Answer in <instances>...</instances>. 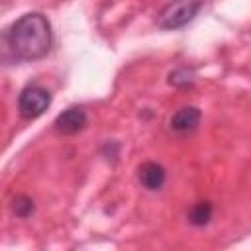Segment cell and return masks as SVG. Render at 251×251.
<instances>
[{
    "mask_svg": "<svg viewBox=\"0 0 251 251\" xmlns=\"http://www.w3.org/2000/svg\"><path fill=\"white\" fill-rule=\"evenodd\" d=\"M4 31L16 63L43 59L51 49V24L39 12L24 14Z\"/></svg>",
    "mask_w": 251,
    "mask_h": 251,
    "instance_id": "1",
    "label": "cell"
},
{
    "mask_svg": "<svg viewBox=\"0 0 251 251\" xmlns=\"http://www.w3.org/2000/svg\"><path fill=\"white\" fill-rule=\"evenodd\" d=\"M206 0H171L157 14V25L161 29H178L190 24Z\"/></svg>",
    "mask_w": 251,
    "mask_h": 251,
    "instance_id": "2",
    "label": "cell"
},
{
    "mask_svg": "<svg viewBox=\"0 0 251 251\" xmlns=\"http://www.w3.org/2000/svg\"><path fill=\"white\" fill-rule=\"evenodd\" d=\"M51 106V92L41 84H27L18 96V112L24 120L39 118Z\"/></svg>",
    "mask_w": 251,
    "mask_h": 251,
    "instance_id": "3",
    "label": "cell"
},
{
    "mask_svg": "<svg viewBox=\"0 0 251 251\" xmlns=\"http://www.w3.org/2000/svg\"><path fill=\"white\" fill-rule=\"evenodd\" d=\"M86 124H88V116H86L84 108L71 106L55 118L53 126H55V131H59L63 135H73V133H78L80 129H84Z\"/></svg>",
    "mask_w": 251,
    "mask_h": 251,
    "instance_id": "4",
    "label": "cell"
},
{
    "mask_svg": "<svg viewBox=\"0 0 251 251\" xmlns=\"http://www.w3.org/2000/svg\"><path fill=\"white\" fill-rule=\"evenodd\" d=\"M137 180L145 190H159L167 180V171L155 161H145L137 167Z\"/></svg>",
    "mask_w": 251,
    "mask_h": 251,
    "instance_id": "5",
    "label": "cell"
},
{
    "mask_svg": "<svg viewBox=\"0 0 251 251\" xmlns=\"http://www.w3.org/2000/svg\"><path fill=\"white\" fill-rule=\"evenodd\" d=\"M200 118H202V112L196 106H182L180 110H176L171 116L169 126L176 133H188V131H194L198 127Z\"/></svg>",
    "mask_w": 251,
    "mask_h": 251,
    "instance_id": "6",
    "label": "cell"
},
{
    "mask_svg": "<svg viewBox=\"0 0 251 251\" xmlns=\"http://www.w3.org/2000/svg\"><path fill=\"white\" fill-rule=\"evenodd\" d=\"M214 216V204L210 200H200L196 204L190 206L186 218H188V224L194 226V227H202L206 226Z\"/></svg>",
    "mask_w": 251,
    "mask_h": 251,
    "instance_id": "7",
    "label": "cell"
},
{
    "mask_svg": "<svg viewBox=\"0 0 251 251\" xmlns=\"http://www.w3.org/2000/svg\"><path fill=\"white\" fill-rule=\"evenodd\" d=\"M33 212H35V204H33V200L29 196L18 194L12 200V214L14 216H18V218H29Z\"/></svg>",
    "mask_w": 251,
    "mask_h": 251,
    "instance_id": "8",
    "label": "cell"
},
{
    "mask_svg": "<svg viewBox=\"0 0 251 251\" xmlns=\"http://www.w3.org/2000/svg\"><path fill=\"white\" fill-rule=\"evenodd\" d=\"M192 76H194L192 71L180 67V69H176V71H173V73L169 75V82H171L173 86H176V88H186V86H192V82H194Z\"/></svg>",
    "mask_w": 251,
    "mask_h": 251,
    "instance_id": "9",
    "label": "cell"
}]
</instances>
